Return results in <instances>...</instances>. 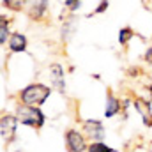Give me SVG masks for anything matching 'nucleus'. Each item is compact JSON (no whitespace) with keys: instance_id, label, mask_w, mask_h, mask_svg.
I'll return each mask as SVG.
<instances>
[{"instance_id":"nucleus-1","label":"nucleus","mask_w":152,"mask_h":152,"mask_svg":"<svg viewBox=\"0 0 152 152\" xmlns=\"http://www.w3.org/2000/svg\"><path fill=\"white\" fill-rule=\"evenodd\" d=\"M51 88L53 87H48L44 83H30L20 90L18 94L20 103L30 104V106H42L48 101V97L51 96Z\"/></svg>"},{"instance_id":"nucleus-4","label":"nucleus","mask_w":152,"mask_h":152,"mask_svg":"<svg viewBox=\"0 0 152 152\" xmlns=\"http://www.w3.org/2000/svg\"><path fill=\"white\" fill-rule=\"evenodd\" d=\"M81 131L87 136V140L90 142H104L106 131H104V124L97 118H87L81 124Z\"/></svg>"},{"instance_id":"nucleus-8","label":"nucleus","mask_w":152,"mask_h":152,"mask_svg":"<svg viewBox=\"0 0 152 152\" xmlns=\"http://www.w3.org/2000/svg\"><path fill=\"white\" fill-rule=\"evenodd\" d=\"M120 110H122L120 99L112 90H108L106 92V101H104V118H113L115 115L120 113Z\"/></svg>"},{"instance_id":"nucleus-6","label":"nucleus","mask_w":152,"mask_h":152,"mask_svg":"<svg viewBox=\"0 0 152 152\" xmlns=\"http://www.w3.org/2000/svg\"><path fill=\"white\" fill-rule=\"evenodd\" d=\"M48 7H50V0H27L23 12L32 21H42V18L48 14Z\"/></svg>"},{"instance_id":"nucleus-18","label":"nucleus","mask_w":152,"mask_h":152,"mask_svg":"<svg viewBox=\"0 0 152 152\" xmlns=\"http://www.w3.org/2000/svg\"><path fill=\"white\" fill-rule=\"evenodd\" d=\"M147 88H149V92H151V99H152V83L149 85V87H147ZM151 99H149V101H151Z\"/></svg>"},{"instance_id":"nucleus-19","label":"nucleus","mask_w":152,"mask_h":152,"mask_svg":"<svg viewBox=\"0 0 152 152\" xmlns=\"http://www.w3.org/2000/svg\"><path fill=\"white\" fill-rule=\"evenodd\" d=\"M151 39H152V36H151Z\"/></svg>"},{"instance_id":"nucleus-15","label":"nucleus","mask_w":152,"mask_h":152,"mask_svg":"<svg viewBox=\"0 0 152 152\" xmlns=\"http://www.w3.org/2000/svg\"><path fill=\"white\" fill-rule=\"evenodd\" d=\"M64 5L69 12H78L81 7V0H64Z\"/></svg>"},{"instance_id":"nucleus-13","label":"nucleus","mask_w":152,"mask_h":152,"mask_svg":"<svg viewBox=\"0 0 152 152\" xmlns=\"http://www.w3.org/2000/svg\"><path fill=\"white\" fill-rule=\"evenodd\" d=\"M25 2H27V0H2L4 7L9 9V11H12V12L23 11V9H25Z\"/></svg>"},{"instance_id":"nucleus-2","label":"nucleus","mask_w":152,"mask_h":152,"mask_svg":"<svg viewBox=\"0 0 152 152\" xmlns=\"http://www.w3.org/2000/svg\"><path fill=\"white\" fill-rule=\"evenodd\" d=\"M14 115L18 117L20 124H23L27 127H32V129H41L46 124V115L42 113L41 106H30V104L20 103L16 106Z\"/></svg>"},{"instance_id":"nucleus-9","label":"nucleus","mask_w":152,"mask_h":152,"mask_svg":"<svg viewBox=\"0 0 152 152\" xmlns=\"http://www.w3.org/2000/svg\"><path fill=\"white\" fill-rule=\"evenodd\" d=\"M27 36L21 34V32H12L11 37H9V42H7V48L11 53H25L27 51Z\"/></svg>"},{"instance_id":"nucleus-10","label":"nucleus","mask_w":152,"mask_h":152,"mask_svg":"<svg viewBox=\"0 0 152 152\" xmlns=\"http://www.w3.org/2000/svg\"><path fill=\"white\" fill-rule=\"evenodd\" d=\"M75 32H76V20L71 16V18L64 20V23H62V28H60V39L66 42V41H69V39L73 37Z\"/></svg>"},{"instance_id":"nucleus-17","label":"nucleus","mask_w":152,"mask_h":152,"mask_svg":"<svg viewBox=\"0 0 152 152\" xmlns=\"http://www.w3.org/2000/svg\"><path fill=\"white\" fill-rule=\"evenodd\" d=\"M143 60H145V62H149V64H152V46H149V48L145 50V55H143Z\"/></svg>"},{"instance_id":"nucleus-3","label":"nucleus","mask_w":152,"mask_h":152,"mask_svg":"<svg viewBox=\"0 0 152 152\" xmlns=\"http://www.w3.org/2000/svg\"><path fill=\"white\" fill-rule=\"evenodd\" d=\"M18 117L12 113H4L0 118V138L4 145H9L16 138V129H18Z\"/></svg>"},{"instance_id":"nucleus-5","label":"nucleus","mask_w":152,"mask_h":152,"mask_svg":"<svg viewBox=\"0 0 152 152\" xmlns=\"http://www.w3.org/2000/svg\"><path fill=\"white\" fill-rule=\"evenodd\" d=\"M66 147L67 152H87L88 143H87V136L83 134V131H78L75 127L66 131Z\"/></svg>"},{"instance_id":"nucleus-7","label":"nucleus","mask_w":152,"mask_h":152,"mask_svg":"<svg viewBox=\"0 0 152 152\" xmlns=\"http://www.w3.org/2000/svg\"><path fill=\"white\" fill-rule=\"evenodd\" d=\"M48 73L51 76V87L58 92V94H66V71H64V66L58 64V62H53L50 67H48Z\"/></svg>"},{"instance_id":"nucleus-11","label":"nucleus","mask_w":152,"mask_h":152,"mask_svg":"<svg viewBox=\"0 0 152 152\" xmlns=\"http://www.w3.org/2000/svg\"><path fill=\"white\" fill-rule=\"evenodd\" d=\"M11 28H9V18L5 16H0V44L5 46L9 42V37H11Z\"/></svg>"},{"instance_id":"nucleus-12","label":"nucleus","mask_w":152,"mask_h":152,"mask_svg":"<svg viewBox=\"0 0 152 152\" xmlns=\"http://www.w3.org/2000/svg\"><path fill=\"white\" fill-rule=\"evenodd\" d=\"M133 37H134V30L131 27H124V28L118 30V42H120V46H127V42Z\"/></svg>"},{"instance_id":"nucleus-14","label":"nucleus","mask_w":152,"mask_h":152,"mask_svg":"<svg viewBox=\"0 0 152 152\" xmlns=\"http://www.w3.org/2000/svg\"><path fill=\"white\" fill-rule=\"evenodd\" d=\"M87 152H117V151H115L113 147L106 145L104 142H90Z\"/></svg>"},{"instance_id":"nucleus-16","label":"nucleus","mask_w":152,"mask_h":152,"mask_svg":"<svg viewBox=\"0 0 152 152\" xmlns=\"http://www.w3.org/2000/svg\"><path fill=\"white\" fill-rule=\"evenodd\" d=\"M108 7H110V2H108V0H101V2L97 4V7L94 9V14H103V12L108 11Z\"/></svg>"}]
</instances>
